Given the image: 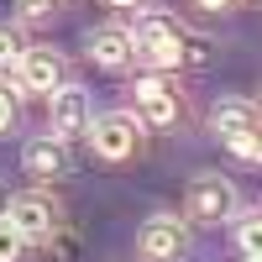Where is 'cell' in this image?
Instances as JSON below:
<instances>
[{
	"instance_id": "obj_1",
	"label": "cell",
	"mask_w": 262,
	"mask_h": 262,
	"mask_svg": "<svg viewBox=\"0 0 262 262\" xmlns=\"http://www.w3.org/2000/svg\"><path fill=\"white\" fill-rule=\"evenodd\" d=\"M131 42H137V58L147 63V69H179L184 63V27L173 16H163V11L137 16Z\"/></svg>"
},
{
	"instance_id": "obj_17",
	"label": "cell",
	"mask_w": 262,
	"mask_h": 262,
	"mask_svg": "<svg viewBox=\"0 0 262 262\" xmlns=\"http://www.w3.org/2000/svg\"><path fill=\"white\" fill-rule=\"evenodd\" d=\"M16 121V95H11V84H0V131H11Z\"/></svg>"
},
{
	"instance_id": "obj_7",
	"label": "cell",
	"mask_w": 262,
	"mask_h": 262,
	"mask_svg": "<svg viewBox=\"0 0 262 262\" xmlns=\"http://www.w3.org/2000/svg\"><path fill=\"white\" fill-rule=\"evenodd\" d=\"M137 121L142 126H173L179 121V95L168 90V79H158V74H147V79H137Z\"/></svg>"
},
{
	"instance_id": "obj_5",
	"label": "cell",
	"mask_w": 262,
	"mask_h": 262,
	"mask_svg": "<svg viewBox=\"0 0 262 262\" xmlns=\"http://www.w3.org/2000/svg\"><path fill=\"white\" fill-rule=\"evenodd\" d=\"M6 215H11V226L27 236V242H53L58 236V205L48 194H16Z\"/></svg>"
},
{
	"instance_id": "obj_20",
	"label": "cell",
	"mask_w": 262,
	"mask_h": 262,
	"mask_svg": "<svg viewBox=\"0 0 262 262\" xmlns=\"http://www.w3.org/2000/svg\"><path fill=\"white\" fill-rule=\"evenodd\" d=\"M6 210H11V194H6V189H0V215H6Z\"/></svg>"
},
{
	"instance_id": "obj_16",
	"label": "cell",
	"mask_w": 262,
	"mask_h": 262,
	"mask_svg": "<svg viewBox=\"0 0 262 262\" xmlns=\"http://www.w3.org/2000/svg\"><path fill=\"white\" fill-rule=\"evenodd\" d=\"M58 11V0H21V16H27V21H48Z\"/></svg>"
},
{
	"instance_id": "obj_9",
	"label": "cell",
	"mask_w": 262,
	"mask_h": 262,
	"mask_svg": "<svg viewBox=\"0 0 262 262\" xmlns=\"http://www.w3.org/2000/svg\"><path fill=\"white\" fill-rule=\"evenodd\" d=\"M210 131L226 147L242 142V137H252V131H262V105H252V100H221L210 111Z\"/></svg>"
},
{
	"instance_id": "obj_21",
	"label": "cell",
	"mask_w": 262,
	"mask_h": 262,
	"mask_svg": "<svg viewBox=\"0 0 262 262\" xmlns=\"http://www.w3.org/2000/svg\"><path fill=\"white\" fill-rule=\"evenodd\" d=\"M247 262H262V257H247Z\"/></svg>"
},
{
	"instance_id": "obj_2",
	"label": "cell",
	"mask_w": 262,
	"mask_h": 262,
	"mask_svg": "<svg viewBox=\"0 0 262 262\" xmlns=\"http://www.w3.org/2000/svg\"><path fill=\"white\" fill-rule=\"evenodd\" d=\"M84 137H90L95 158H105V163H121V158H131V152L142 147V121L131 116V111H111V116H95Z\"/></svg>"
},
{
	"instance_id": "obj_11",
	"label": "cell",
	"mask_w": 262,
	"mask_h": 262,
	"mask_svg": "<svg viewBox=\"0 0 262 262\" xmlns=\"http://www.w3.org/2000/svg\"><path fill=\"white\" fill-rule=\"evenodd\" d=\"M131 53H137V42H131L126 27H100V32H90V58L100 63V69H126Z\"/></svg>"
},
{
	"instance_id": "obj_8",
	"label": "cell",
	"mask_w": 262,
	"mask_h": 262,
	"mask_svg": "<svg viewBox=\"0 0 262 262\" xmlns=\"http://www.w3.org/2000/svg\"><path fill=\"white\" fill-rule=\"evenodd\" d=\"M16 84L27 95H53L63 84V58L53 48H27V58L16 63Z\"/></svg>"
},
{
	"instance_id": "obj_13",
	"label": "cell",
	"mask_w": 262,
	"mask_h": 262,
	"mask_svg": "<svg viewBox=\"0 0 262 262\" xmlns=\"http://www.w3.org/2000/svg\"><path fill=\"white\" fill-rule=\"evenodd\" d=\"M21 58H27V37H21V27L0 21V69H16Z\"/></svg>"
},
{
	"instance_id": "obj_15",
	"label": "cell",
	"mask_w": 262,
	"mask_h": 262,
	"mask_svg": "<svg viewBox=\"0 0 262 262\" xmlns=\"http://www.w3.org/2000/svg\"><path fill=\"white\" fill-rule=\"evenodd\" d=\"M231 152L242 163H262V131H252V137H242V142H231Z\"/></svg>"
},
{
	"instance_id": "obj_19",
	"label": "cell",
	"mask_w": 262,
	"mask_h": 262,
	"mask_svg": "<svg viewBox=\"0 0 262 262\" xmlns=\"http://www.w3.org/2000/svg\"><path fill=\"white\" fill-rule=\"evenodd\" d=\"M105 6H116V11H131V6H142V0H105Z\"/></svg>"
},
{
	"instance_id": "obj_10",
	"label": "cell",
	"mask_w": 262,
	"mask_h": 262,
	"mask_svg": "<svg viewBox=\"0 0 262 262\" xmlns=\"http://www.w3.org/2000/svg\"><path fill=\"white\" fill-rule=\"evenodd\" d=\"M21 168H27L32 179H63V173H69V152H63L58 137H32L27 152H21Z\"/></svg>"
},
{
	"instance_id": "obj_6",
	"label": "cell",
	"mask_w": 262,
	"mask_h": 262,
	"mask_svg": "<svg viewBox=\"0 0 262 262\" xmlns=\"http://www.w3.org/2000/svg\"><path fill=\"white\" fill-rule=\"evenodd\" d=\"M137 247H142L147 262H179L184 247H189L184 221H179V215H152V221L142 226V236H137Z\"/></svg>"
},
{
	"instance_id": "obj_4",
	"label": "cell",
	"mask_w": 262,
	"mask_h": 262,
	"mask_svg": "<svg viewBox=\"0 0 262 262\" xmlns=\"http://www.w3.org/2000/svg\"><path fill=\"white\" fill-rule=\"evenodd\" d=\"M90 95L79 90V84H58V90L48 95V126H53V137L58 142H69V137H84L90 131Z\"/></svg>"
},
{
	"instance_id": "obj_3",
	"label": "cell",
	"mask_w": 262,
	"mask_h": 262,
	"mask_svg": "<svg viewBox=\"0 0 262 262\" xmlns=\"http://www.w3.org/2000/svg\"><path fill=\"white\" fill-rule=\"evenodd\" d=\"M236 215V184L221 179V173H200V179L189 184V221L200 226H221Z\"/></svg>"
},
{
	"instance_id": "obj_14",
	"label": "cell",
	"mask_w": 262,
	"mask_h": 262,
	"mask_svg": "<svg viewBox=\"0 0 262 262\" xmlns=\"http://www.w3.org/2000/svg\"><path fill=\"white\" fill-rule=\"evenodd\" d=\"M21 247H27V236L11 226V215H0V262H16V257H21Z\"/></svg>"
},
{
	"instance_id": "obj_12",
	"label": "cell",
	"mask_w": 262,
	"mask_h": 262,
	"mask_svg": "<svg viewBox=\"0 0 262 262\" xmlns=\"http://www.w3.org/2000/svg\"><path fill=\"white\" fill-rule=\"evenodd\" d=\"M236 247H242L247 257H262V210H252V215L236 221Z\"/></svg>"
},
{
	"instance_id": "obj_18",
	"label": "cell",
	"mask_w": 262,
	"mask_h": 262,
	"mask_svg": "<svg viewBox=\"0 0 262 262\" xmlns=\"http://www.w3.org/2000/svg\"><path fill=\"white\" fill-rule=\"evenodd\" d=\"M194 6H205V11H231L236 0H194Z\"/></svg>"
}]
</instances>
